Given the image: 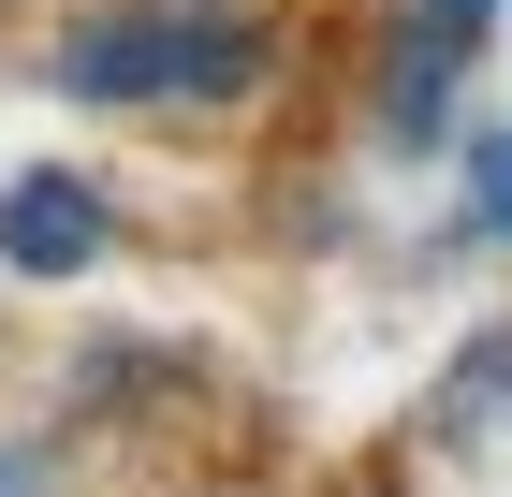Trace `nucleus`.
Wrapping results in <instances>:
<instances>
[{
	"instance_id": "obj_1",
	"label": "nucleus",
	"mask_w": 512,
	"mask_h": 497,
	"mask_svg": "<svg viewBox=\"0 0 512 497\" xmlns=\"http://www.w3.org/2000/svg\"><path fill=\"white\" fill-rule=\"evenodd\" d=\"M278 15L249 0H88L44 30V88L103 117H249L278 88Z\"/></svg>"
},
{
	"instance_id": "obj_2",
	"label": "nucleus",
	"mask_w": 512,
	"mask_h": 497,
	"mask_svg": "<svg viewBox=\"0 0 512 497\" xmlns=\"http://www.w3.org/2000/svg\"><path fill=\"white\" fill-rule=\"evenodd\" d=\"M512 0H381V44H366V117H381L395 161H439L454 117H469V74L498 44Z\"/></svg>"
},
{
	"instance_id": "obj_3",
	"label": "nucleus",
	"mask_w": 512,
	"mask_h": 497,
	"mask_svg": "<svg viewBox=\"0 0 512 497\" xmlns=\"http://www.w3.org/2000/svg\"><path fill=\"white\" fill-rule=\"evenodd\" d=\"M118 264V191L88 176V161H30V176H0V278H30V293H74V278Z\"/></svg>"
},
{
	"instance_id": "obj_4",
	"label": "nucleus",
	"mask_w": 512,
	"mask_h": 497,
	"mask_svg": "<svg viewBox=\"0 0 512 497\" xmlns=\"http://www.w3.org/2000/svg\"><path fill=\"white\" fill-rule=\"evenodd\" d=\"M410 424H425L439 454H498V439H512V307L454 337V366L425 381V410H410Z\"/></svg>"
},
{
	"instance_id": "obj_5",
	"label": "nucleus",
	"mask_w": 512,
	"mask_h": 497,
	"mask_svg": "<svg viewBox=\"0 0 512 497\" xmlns=\"http://www.w3.org/2000/svg\"><path fill=\"white\" fill-rule=\"evenodd\" d=\"M439 249H512V117H483L469 147H454V220Z\"/></svg>"
},
{
	"instance_id": "obj_6",
	"label": "nucleus",
	"mask_w": 512,
	"mask_h": 497,
	"mask_svg": "<svg viewBox=\"0 0 512 497\" xmlns=\"http://www.w3.org/2000/svg\"><path fill=\"white\" fill-rule=\"evenodd\" d=\"M0 497H74V424H0Z\"/></svg>"
},
{
	"instance_id": "obj_7",
	"label": "nucleus",
	"mask_w": 512,
	"mask_h": 497,
	"mask_svg": "<svg viewBox=\"0 0 512 497\" xmlns=\"http://www.w3.org/2000/svg\"><path fill=\"white\" fill-rule=\"evenodd\" d=\"M322 497H410V454H352V468H337Z\"/></svg>"
}]
</instances>
